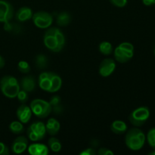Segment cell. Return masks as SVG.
I'll list each match as a JSON object with an SVG mask.
<instances>
[{
	"instance_id": "obj_29",
	"label": "cell",
	"mask_w": 155,
	"mask_h": 155,
	"mask_svg": "<svg viewBox=\"0 0 155 155\" xmlns=\"http://www.w3.org/2000/svg\"><path fill=\"white\" fill-rule=\"evenodd\" d=\"M113 5L118 8H124L127 5V0H109Z\"/></svg>"
},
{
	"instance_id": "obj_22",
	"label": "cell",
	"mask_w": 155,
	"mask_h": 155,
	"mask_svg": "<svg viewBox=\"0 0 155 155\" xmlns=\"http://www.w3.org/2000/svg\"><path fill=\"white\" fill-rule=\"evenodd\" d=\"M98 50L104 55H110L113 52V45L110 42L103 41L98 45Z\"/></svg>"
},
{
	"instance_id": "obj_1",
	"label": "cell",
	"mask_w": 155,
	"mask_h": 155,
	"mask_svg": "<svg viewBox=\"0 0 155 155\" xmlns=\"http://www.w3.org/2000/svg\"><path fill=\"white\" fill-rule=\"evenodd\" d=\"M65 42L64 34L58 27H50L44 34V45L52 52H60L64 47Z\"/></svg>"
},
{
	"instance_id": "obj_3",
	"label": "cell",
	"mask_w": 155,
	"mask_h": 155,
	"mask_svg": "<svg viewBox=\"0 0 155 155\" xmlns=\"http://www.w3.org/2000/svg\"><path fill=\"white\" fill-rule=\"evenodd\" d=\"M146 136L142 130L139 128H132L127 131L125 137L126 145L132 151H139L145 145Z\"/></svg>"
},
{
	"instance_id": "obj_32",
	"label": "cell",
	"mask_w": 155,
	"mask_h": 155,
	"mask_svg": "<svg viewBox=\"0 0 155 155\" xmlns=\"http://www.w3.org/2000/svg\"><path fill=\"white\" fill-rule=\"evenodd\" d=\"M97 154V151L93 148H86L84 151L80 152V155H95Z\"/></svg>"
},
{
	"instance_id": "obj_13",
	"label": "cell",
	"mask_w": 155,
	"mask_h": 155,
	"mask_svg": "<svg viewBox=\"0 0 155 155\" xmlns=\"http://www.w3.org/2000/svg\"><path fill=\"white\" fill-rule=\"evenodd\" d=\"M32 114H33V113H32L30 107L24 104H21L17 109V117H18V120L21 121L23 124H28L29 121L31 119Z\"/></svg>"
},
{
	"instance_id": "obj_20",
	"label": "cell",
	"mask_w": 155,
	"mask_h": 155,
	"mask_svg": "<svg viewBox=\"0 0 155 155\" xmlns=\"http://www.w3.org/2000/svg\"><path fill=\"white\" fill-rule=\"evenodd\" d=\"M71 15L67 12H62L58 15L56 23L59 27H66L71 22Z\"/></svg>"
},
{
	"instance_id": "obj_21",
	"label": "cell",
	"mask_w": 155,
	"mask_h": 155,
	"mask_svg": "<svg viewBox=\"0 0 155 155\" xmlns=\"http://www.w3.org/2000/svg\"><path fill=\"white\" fill-rule=\"evenodd\" d=\"M48 147L51 151L54 153H58L61 151L62 145L58 139L55 137H51L48 140Z\"/></svg>"
},
{
	"instance_id": "obj_10",
	"label": "cell",
	"mask_w": 155,
	"mask_h": 155,
	"mask_svg": "<svg viewBox=\"0 0 155 155\" xmlns=\"http://www.w3.org/2000/svg\"><path fill=\"white\" fill-rule=\"evenodd\" d=\"M14 16V8L10 2L0 0V22L6 23L10 21Z\"/></svg>"
},
{
	"instance_id": "obj_18",
	"label": "cell",
	"mask_w": 155,
	"mask_h": 155,
	"mask_svg": "<svg viewBox=\"0 0 155 155\" xmlns=\"http://www.w3.org/2000/svg\"><path fill=\"white\" fill-rule=\"evenodd\" d=\"M51 106V110L55 114H61L63 112L64 107L61 104V98L59 95H53L49 101Z\"/></svg>"
},
{
	"instance_id": "obj_5",
	"label": "cell",
	"mask_w": 155,
	"mask_h": 155,
	"mask_svg": "<svg viewBox=\"0 0 155 155\" xmlns=\"http://www.w3.org/2000/svg\"><path fill=\"white\" fill-rule=\"evenodd\" d=\"M134 55V46L132 43L124 42L118 45L114 51L115 61L119 63H126L133 58Z\"/></svg>"
},
{
	"instance_id": "obj_11",
	"label": "cell",
	"mask_w": 155,
	"mask_h": 155,
	"mask_svg": "<svg viewBox=\"0 0 155 155\" xmlns=\"http://www.w3.org/2000/svg\"><path fill=\"white\" fill-rule=\"evenodd\" d=\"M116 62L112 58H105L101 62L98 68V73L103 77H108L114 72Z\"/></svg>"
},
{
	"instance_id": "obj_27",
	"label": "cell",
	"mask_w": 155,
	"mask_h": 155,
	"mask_svg": "<svg viewBox=\"0 0 155 155\" xmlns=\"http://www.w3.org/2000/svg\"><path fill=\"white\" fill-rule=\"evenodd\" d=\"M18 68L19 71L22 74H28L30 71V66L25 61H21L18 62Z\"/></svg>"
},
{
	"instance_id": "obj_15",
	"label": "cell",
	"mask_w": 155,
	"mask_h": 155,
	"mask_svg": "<svg viewBox=\"0 0 155 155\" xmlns=\"http://www.w3.org/2000/svg\"><path fill=\"white\" fill-rule=\"evenodd\" d=\"M21 89L27 92H31L35 90L36 86V79L32 75L25 76L23 77L20 82Z\"/></svg>"
},
{
	"instance_id": "obj_31",
	"label": "cell",
	"mask_w": 155,
	"mask_h": 155,
	"mask_svg": "<svg viewBox=\"0 0 155 155\" xmlns=\"http://www.w3.org/2000/svg\"><path fill=\"white\" fill-rule=\"evenodd\" d=\"M9 153L10 151L7 145L3 142H0V155H8L9 154Z\"/></svg>"
},
{
	"instance_id": "obj_26",
	"label": "cell",
	"mask_w": 155,
	"mask_h": 155,
	"mask_svg": "<svg viewBox=\"0 0 155 155\" xmlns=\"http://www.w3.org/2000/svg\"><path fill=\"white\" fill-rule=\"evenodd\" d=\"M147 141L148 143L153 149L155 150V128H152L148 132L147 134Z\"/></svg>"
},
{
	"instance_id": "obj_23",
	"label": "cell",
	"mask_w": 155,
	"mask_h": 155,
	"mask_svg": "<svg viewBox=\"0 0 155 155\" xmlns=\"http://www.w3.org/2000/svg\"><path fill=\"white\" fill-rule=\"evenodd\" d=\"M48 58L43 54H39L35 58V63L36 67L40 70H44L48 66Z\"/></svg>"
},
{
	"instance_id": "obj_35",
	"label": "cell",
	"mask_w": 155,
	"mask_h": 155,
	"mask_svg": "<svg viewBox=\"0 0 155 155\" xmlns=\"http://www.w3.org/2000/svg\"><path fill=\"white\" fill-rule=\"evenodd\" d=\"M148 154H149V155H155V150L154 149V151H151V152L148 153Z\"/></svg>"
},
{
	"instance_id": "obj_19",
	"label": "cell",
	"mask_w": 155,
	"mask_h": 155,
	"mask_svg": "<svg viewBox=\"0 0 155 155\" xmlns=\"http://www.w3.org/2000/svg\"><path fill=\"white\" fill-rule=\"evenodd\" d=\"M110 130L115 134H123L127 131V125L124 121L117 120L111 124Z\"/></svg>"
},
{
	"instance_id": "obj_25",
	"label": "cell",
	"mask_w": 155,
	"mask_h": 155,
	"mask_svg": "<svg viewBox=\"0 0 155 155\" xmlns=\"http://www.w3.org/2000/svg\"><path fill=\"white\" fill-rule=\"evenodd\" d=\"M4 30L8 32L19 33L21 32V27L19 24H15V23H11L10 21H8V22L4 23Z\"/></svg>"
},
{
	"instance_id": "obj_14",
	"label": "cell",
	"mask_w": 155,
	"mask_h": 155,
	"mask_svg": "<svg viewBox=\"0 0 155 155\" xmlns=\"http://www.w3.org/2000/svg\"><path fill=\"white\" fill-rule=\"evenodd\" d=\"M27 151L31 155H47L49 153V148L45 144L33 143L28 145Z\"/></svg>"
},
{
	"instance_id": "obj_7",
	"label": "cell",
	"mask_w": 155,
	"mask_h": 155,
	"mask_svg": "<svg viewBox=\"0 0 155 155\" xmlns=\"http://www.w3.org/2000/svg\"><path fill=\"white\" fill-rule=\"evenodd\" d=\"M150 117L149 108L146 106H142L130 113L129 120L134 127H139L143 126Z\"/></svg>"
},
{
	"instance_id": "obj_28",
	"label": "cell",
	"mask_w": 155,
	"mask_h": 155,
	"mask_svg": "<svg viewBox=\"0 0 155 155\" xmlns=\"http://www.w3.org/2000/svg\"><path fill=\"white\" fill-rule=\"evenodd\" d=\"M16 98H18V101H19L21 104H25L29 99L28 92L21 89L19 92H18V95H17Z\"/></svg>"
},
{
	"instance_id": "obj_4",
	"label": "cell",
	"mask_w": 155,
	"mask_h": 155,
	"mask_svg": "<svg viewBox=\"0 0 155 155\" xmlns=\"http://www.w3.org/2000/svg\"><path fill=\"white\" fill-rule=\"evenodd\" d=\"M0 89L3 95L8 98H15L21 89L20 83L15 77L4 76L0 80Z\"/></svg>"
},
{
	"instance_id": "obj_12",
	"label": "cell",
	"mask_w": 155,
	"mask_h": 155,
	"mask_svg": "<svg viewBox=\"0 0 155 155\" xmlns=\"http://www.w3.org/2000/svg\"><path fill=\"white\" fill-rule=\"evenodd\" d=\"M29 145L28 139L25 136H21L16 138L12 142V152L16 154H20L24 153L27 149Z\"/></svg>"
},
{
	"instance_id": "obj_16",
	"label": "cell",
	"mask_w": 155,
	"mask_h": 155,
	"mask_svg": "<svg viewBox=\"0 0 155 155\" xmlns=\"http://www.w3.org/2000/svg\"><path fill=\"white\" fill-rule=\"evenodd\" d=\"M33 11L29 7H21L17 12L15 15V18L18 22H25L32 19L33 17Z\"/></svg>"
},
{
	"instance_id": "obj_33",
	"label": "cell",
	"mask_w": 155,
	"mask_h": 155,
	"mask_svg": "<svg viewBox=\"0 0 155 155\" xmlns=\"http://www.w3.org/2000/svg\"><path fill=\"white\" fill-rule=\"evenodd\" d=\"M143 4L147 6H151L155 4V0H142Z\"/></svg>"
},
{
	"instance_id": "obj_36",
	"label": "cell",
	"mask_w": 155,
	"mask_h": 155,
	"mask_svg": "<svg viewBox=\"0 0 155 155\" xmlns=\"http://www.w3.org/2000/svg\"><path fill=\"white\" fill-rule=\"evenodd\" d=\"M154 54H155V48H154Z\"/></svg>"
},
{
	"instance_id": "obj_8",
	"label": "cell",
	"mask_w": 155,
	"mask_h": 155,
	"mask_svg": "<svg viewBox=\"0 0 155 155\" xmlns=\"http://www.w3.org/2000/svg\"><path fill=\"white\" fill-rule=\"evenodd\" d=\"M45 124L41 121H36L29 126L27 130L28 139L32 142H38L45 138L46 135Z\"/></svg>"
},
{
	"instance_id": "obj_9",
	"label": "cell",
	"mask_w": 155,
	"mask_h": 155,
	"mask_svg": "<svg viewBox=\"0 0 155 155\" xmlns=\"http://www.w3.org/2000/svg\"><path fill=\"white\" fill-rule=\"evenodd\" d=\"M33 22L36 27L40 29H48L52 25L53 16L46 12H37L33 14Z\"/></svg>"
},
{
	"instance_id": "obj_6",
	"label": "cell",
	"mask_w": 155,
	"mask_h": 155,
	"mask_svg": "<svg viewBox=\"0 0 155 155\" xmlns=\"http://www.w3.org/2000/svg\"><path fill=\"white\" fill-rule=\"evenodd\" d=\"M30 107L32 113L38 118H45L51 113V106L49 101L41 98H36L30 102Z\"/></svg>"
},
{
	"instance_id": "obj_2",
	"label": "cell",
	"mask_w": 155,
	"mask_h": 155,
	"mask_svg": "<svg viewBox=\"0 0 155 155\" xmlns=\"http://www.w3.org/2000/svg\"><path fill=\"white\" fill-rule=\"evenodd\" d=\"M38 84L43 91L54 93L58 92L61 88L62 79L55 73L44 71L39 74Z\"/></svg>"
},
{
	"instance_id": "obj_24",
	"label": "cell",
	"mask_w": 155,
	"mask_h": 155,
	"mask_svg": "<svg viewBox=\"0 0 155 155\" xmlns=\"http://www.w3.org/2000/svg\"><path fill=\"white\" fill-rule=\"evenodd\" d=\"M9 130L14 134H21L24 133V127L21 121H13L9 124Z\"/></svg>"
},
{
	"instance_id": "obj_30",
	"label": "cell",
	"mask_w": 155,
	"mask_h": 155,
	"mask_svg": "<svg viewBox=\"0 0 155 155\" xmlns=\"http://www.w3.org/2000/svg\"><path fill=\"white\" fill-rule=\"evenodd\" d=\"M97 154L98 155H114V151H112L110 149L106 148H101L100 149H98V151H97Z\"/></svg>"
},
{
	"instance_id": "obj_34",
	"label": "cell",
	"mask_w": 155,
	"mask_h": 155,
	"mask_svg": "<svg viewBox=\"0 0 155 155\" xmlns=\"http://www.w3.org/2000/svg\"><path fill=\"white\" fill-rule=\"evenodd\" d=\"M5 61L4 58L0 55V69L3 68L5 67Z\"/></svg>"
},
{
	"instance_id": "obj_17",
	"label": "cell",
	"mask_w": 155,
	"mask_h": 155,
	"mask_svg": "<svg viewBox=\"0 0 155 155\" xmlns=\"http://www.w3.org/2000/svg\"><path fill=\"white\" fill-rule=\"evenodd\" d=\"M46 132L50 136H55L58 134L61 129V124L55 118H49L45 124Z\"/></svg>"
}]
</instances>
